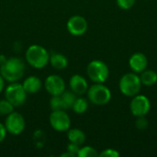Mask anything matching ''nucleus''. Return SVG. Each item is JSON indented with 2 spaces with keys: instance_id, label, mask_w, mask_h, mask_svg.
I'll return each instance as SVG.
<instances>
[{
  "instance_id": "obj_1",
  "label": "nucleus",
  "mask_w": 157,
  "mask_h": 157,
  "mask_svg": "<svg viewBox=\"0 0 157 157\" xmlns=\"http://www.w3.org/2000/svg\"><path fill=\"white\" fill-rule=\"evenodd\" d=\"M25 72L24 62L17 57L6 59L0 65V74L3 78L8 82H17L19 80Z\"/></svg>"
},
{
  "instance_id": "obj_2",
  "label": "nucleus",
  "mask_w": 157,
  "mask_h": 157,
  "mask_svg": "<svg viewBox=\"0 0 157 157\" xmlns=\"http://www.w3.org/2000/svg\"><path fill=\"white\" fill-rule=\"evenodd\" d=\"M26 60L28 63L37 69H41L47 65L50 61V54L40 45H31L26 52Z\"/></svg>"
},
{
  "instance_id": "obj_3",
  "label": "nucleus",
  "mask_w": 157,
  "mask_h": 157,
  "mask_svg": "<svg viewBox=\"0 0 157 157\" xmlns=\"http://www.w3.org/2000/svg\"><path fill=\"white\" fill-rule=\"evenodd\" d=\"M142 83L140 80V76L137 75L136 73H127L123 76H121L119 87L121 92L126 97H134L139 94L142 88Z\"/></svg>"
},
{
  "instance_id": "obj_4",
  "label": "nucleus",
  "mask_w": 157,
  "mask_h": 157,
  "mask_svg": "<svg viewBox=\"0 0 157 157\" xmlns=\"http://www.w3.org/2000/svg\"><path fill=\"white\" fill-rule=\"evenodd\" d=\"M87 98L91 103L98 106H103L109 102L111 92L109 88L102 83H96L87 89Z\"/></svg>"
},
{
  "instance_id": "obj_5",
  "label": "nucleus",
  "mask_w": 157,
  "mask_h": 157,
  "mask_svg": "<svg viewBox=\"0 0 157 157\" xmlns=\"http://www.w3.org/2000/svg\"><path fill=\"white\" fill-rule=\"evenodd\" d=\"M86 73L88 77L94 83H104L109 77V70L104 62L100 60H94L88 63Z\"/></svg>"
},
{
  "instance_id": "obj_6",
  "label": "nucleus",
  "mask_w": 157,
  "mask_h": 157,
  "mask_svg": "<svg viewBox=\"0 0 157 157\" xmlns=\"http://www.w3.org/2000/svg\"><path fill=\"white\" fill-rule=\"evenodd\" d=\"M5 97L15 108L22 106L27 98V92L21 84L12 82L5 90Z\"/></svg>"
},
{
  "instance_id": "obj_7",
  "label": "nucleus",
  "mask_w": 157,
  "mask_h": 157,
  "mask_svg": "<svg viewBox=\"0 0 157 157\" xmlns=\"http://www.w3.org/2000/svg\"><path fill=\"white\" fill-rule=\"evenodd\" d=\"M25 120L24 117L18 112L13 111L6 116L5 121V128L7 132L13 135L20 134L25 129Z\"/></svg>"
},
{
  "instance_id": "obj_8",
  "label": "nucleus",
  "mask_w": 157,
  "mask_h": 157,
  "mask_svg": "<svg viewBox=\"0 0 157 157\" xmlns=\"http://www.w3.org/2000/svg\"><path fill=\"white\" fill-rule=\"evenodd\" d=\"M130 109L134 117L146 116L151 109V102L147 97L144 95H136L132 97Z\"/></svg>"
},
{
  "instance_id": "obj_9",
  "label": "nucleus",
  "mask_w": 157,
  "mask_h": 157,
  "mask_svg": "<svg viewBox=\"0 0 157 157\" xmlns=\"http://www.w3.org/2000/svg\"><path fill=\"white\" fill-rule=\"evenodd\" d=\"M50 124L53 130L63 132L70 129L71 120L65 110H54L50 115Z\"/></svg>"
},
{
  "instance_id": "obj_10",
  "label": "nucleus",
  "mask_w": 157,
  "mask_h": 157,
  "mask_svg": "<svg viewBox=\"0 0 157 157\" xmlns=\"http://www.w3.org/2000/svg\"><path fill=\"white\" fill-rule=\"evenodd\" d=\"M67 29L74 36H81L87 30V21L82 16H73L67 21Z\"/></svg>"
},
{
  "instance_id": "obj_11",
  "label": "nucleus",
  "mask_w": 157,
  "mask_h": 157,
  "mask_svg": "<svg viewBox=\"0 0 157 157\" xmlns=\"http://www.w3.org/2000/svg\"><path fill=\"white\" fill-rule=\"evenodd\" d=\"M45 89L52 96H59L65 90V83L63 79L57 75H49L45 80Z\"/></svg>"
},
{
  "instance_id": "obj_12",
  "label": "nucleus",
  "mask_w": 157,
  "mask_h": 157,
  "mask_svg": "<svg viewBox=\"0 0 157 157\" xmlns=\"http://www.w3.org/2000/svg\"><path fill=\"white\" fill-rule=\"evenodd\" d=\"M129 65L133 73L141 74L147 68L148 60L147 57L142 52L133 53L129 59Z\"/></svg>"
},
{
  "instance_id": "obj_13",
  "label": "nucleus",
  "mask_w": 157,
  "mask_h": 157,
  "mask_svg": "<svg viewBox=\"0 0 157 157\" xmlns=\"http://www.w3.org/2000/svg\"><path fill=\"white\" fill-rule=\"evenodd\" d=\"M71 91H73L75 95H84L87 92L88 85L85 77L80 75H74L69 82Z\"/></svg>"
},
{
  "instance_id": "obj_14",
  "label": "nucleus",
  "mask_w": 157,
  "mask_h": 157,
  "mask_svg": "<svg viewBox=\"0 0 157 157\" xmlns=\"http://www.w3.org/2000/svg\"><path fill=\"white\" fill-rule=\"evenodd\" d=\"M22 86L25 91L27 92V94H35L40 90L42 83L39 77L31 75L24 80Z\"/></svg>"
},
{
  "instance_id": "obj_15",
  "label": "nucleus",
  "mask_w": 157,
  "mask_h": 157,
  "mask_svg": "<svg viewBox=\"0 0 157 157\" xmlns=\"http://www.w3.org/2000/svg\"><path fill=\"white\" fill-rule=\"evenodd\" d=\"M49 63L51 65L57 70H63L68 65V60L67 58L63 55L62 53H53L52 56H50Z\"/></svg>"
},
{
  "instance_id": "obj_16",
  "label": "nucleus",
  "mask_w": 157,
  "mask_h": 157,
  "mask_svg": "<svg viewBox=\"0 0 157 157\" xmlns=\"http://www.w3.org/2000/svg\"><path fill=\"white\" fill-rule=\"evenodd\" d=\"M67 138L70 143L82 145L86 142V134L79 129H69L67 132Z\"/></svg>"
},
{
  "instance_id": "obj_17",
  "label": "nucleus",
  "mask_w": 157,
  "mask_h": 157,
  "mask_svg": "<svg viewBox=\"0 0 157 157\" xmlns=\"http://www.w3.org/2000/svg\"><path fill=\"white\" fill-rule=\"evenodd\" d=\"M140 80L142 85L146 86H151L156 84L157 82V73L154 70H147L145 69L141 73Z\"/></svg>"
},
{
  "instance_id": "obj_18",
  "label": "nucleus",
  "mask_w": 157,
  "mask_h": 157,
  "mask_svg": "<svg viewBox=\"0 0 157 157\" xmlns=\"http://www.w3.org/2000/svg\"><path fill=\"white\" fill-rule=\"evenodd\" d=\"M60 96H61V98L63 100L64 110L72 109V107H73V105L76 99V95L73 91H65L64 90Z\"/></svg>"
},
{
  "instance_id": "obj_19",
  "label": "nucleus",
  "mask_w": 157,
  "mask_h": 157,
  "mask_svg": "<svg viewBox=\"0 0 157 157\" xmlns=\"http://www.w3.org/2000/svg\"><path fill=\"white\" fill-rule=\"evenodd\" d=\"M72 109L76 114H83L88 109V102L84 98H76Z\"/></svg>"
},
{
  "instance_id": "obj_20",
  "label": "nucleus",
  "mask_w": 157,
  "mask_h": 157,
  "mask_svg": "<svg viewBox=\"0 0 157 157\" xmlns=\"http://www.w3.org/2000/svg\"><path fill=\"white\" fill-rule=\"evenodd\" d=\"M14 108L15 107L7 99L0 100V115L1 116H7L8 114L14 111Z\"/></svg>"
},
{
  "instance_id": "obj_21",
  "label": "nucleus",
  "mask_w": 157,
  "mask_h": 157,
  "mask_svg": "<svg viewBox=\"0 0 157 157\" xmlns=\"http://www.w3.org/2000/svg\"><path fill=\"white\" fill-rule=\"evenodd\" d=\"M98 155L97 150L91 146H85L79 149L77 153L78 157H96Z\"/></svg>"
},
{
  "instance_id": "obj_22",
  "label": "nucleus",
  "mask_w": 157,
  "mask_h": 157,
  "mask_svg": "<svg viewBox=\"0 0 157 157\" xmlns=\"http://www.w3.org/2000/svg\"><path fill=\"white\" fill-rule=\"evenodd\" d=\"M50 107L52 111L54 110H64L63 100L61 98V96H52V99L50 100Z\"/></svg>"
},
{
  "instance_id": "obj_23",
  "label": "nucleus",
  "mask_w": 157,
  "mask_h": 157,
  "mask_svg": "<svg viewBox=\"0 0 157 157\" xmlns=\"http://www.w3.org/2000/svg\"><path fill=\"white\" fill-rule=\"evenodd\" d=\"M148 125H149V122H148L147 119L145 118V116L137 117V120L135 121V126L138 130H140V131L146 130L148 128Z\"/></svg>"
},
{
  "instance_id": "obj_24",
  "label": "nucleus",
  "mask_w": 157,
  "mask_h": 157,
  "mask_svg": "<svg viewBox=\"0 0 157 157\" xmlns=\"http://www.w3.org/2000/svg\"><path fill=\"white\" fill-rule=\"evenodd\" d=\"M136 0H117V5L120 8L127 10L132 8L134 4H135Z\"/></svg>"
},
{
  "instance_id": "obj_25",
  "label": "nucleus",
  "mask_w": 157,
  "mask_h": 157,
  "mask_svg": "<svg viewBox=\"0 0 157 157\" xmlns=\"http://www.w3.org/2000/svg\"><path fill=\"white\" fill-rule=\"evenodd\" d=\"M98 155L101 157H119L120 153L117 150L109 148V149L103 150L100 154H98Z\"/></svg>"
},
{
  "instance_id": "obj_26",
  "label": "nucleus",
  "mask_w": 157,
  "mask_h": 157,
  "mask_svg": "<svg viewBox=\"0 0 157 157\" xmlns=\"http://www.w3.org/2000/svg\"><path fill=\"white\" fill-rule=\"evenodd\" d=\"M80 149V145L78 144H73V143H70L68 145H67V151L77 155V153Z\"/></svg>"
},
{
  "instance_id": "obj_27",
  "label": "nucleus",
  "mask_w": 157,
  "mask_h": 157,
  "mask_svg": "<svg viewBox=\"0 0 157 157\" xmlns=\"http://www.w3.org/2000/svg\"><path fill=\"white\" fill-rule=\"evenodd\" d=\"M6 130L5 128V125L0 123V143L4 141V139L6 138Z\"/></svg>"
},
{
  "instance_id": "obj_28",
  "label": "nucleus",
  "mask_w": 157,
  "mask_h": 157,
  "mask_svg": "<svg viewBox=\"0 0 157 157\" xmlns=\"http://www.w3.org/2000/svg\"><path fill=\"white\" fill-rule=\"evenodd\" d=\"M5 79L3 78V76L0 75V93L3 91V88H4V86H5Z\"/></svg>"
},
{
  "instance_id": "obj_29",
  "label": "nucleus",
  "mask_w": 157,
  "mask_h": 157,
  "mask_svg": "<svg viewBox=\"0 0 157 157\" xmlns=\"http://www.w3.org/2000/svg\"><path fill=\"white\" fill-rule=\"evenodd\" d=\"M61 156H63V157H64V156H71V157H75V156H76L75 155H74V154H72V153H70V152H68L67 151V153H65V154H63Z\"/></svg>"
}]
</instances>
